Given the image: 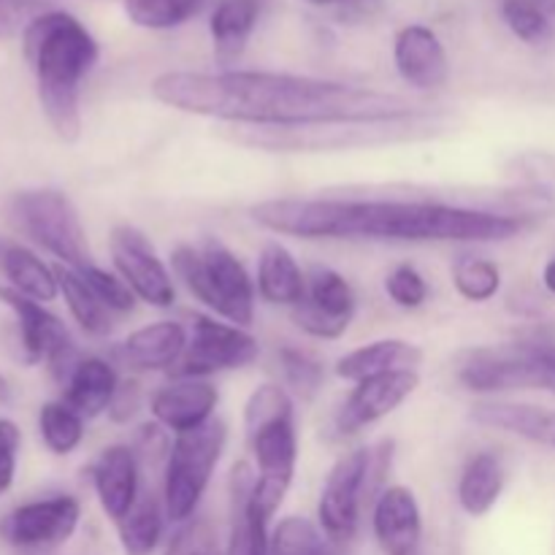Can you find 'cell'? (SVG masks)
<instances>
[{"label":"cell","instance_id":"obj_46","mask_svg":"<svg viewBox=\"0 0 555 555\" xmlns=\"http://www.w3.org/2000/svg\"><path fill=\"white\" fill-rule=\"evenodd\" d=\"M11 399H14V390H11L9 377H3V374H0V406L11 404Z\"/></svg>","mask_w":555,"mask_h":555},{"label":"cell","instance_id":"obj_5","mask_svg":"<svg viewBox=\"0 0 555 555\" xmlns=\"http://www.w3.org/2000/svg\"><path fill=\"white\" fill-rule=\"evenodd\" d=\"M171 271L206 309L242 328L253 325L258 287L220 238H204L201 247L179 244L171 253Z\"/></svg>","mask_w":555,"mask_h":555},{"label":"cell","instance_id":"obj_27","mask_svg":"<svg viewBox=\"0 0 555 555\" xmlns=\"http://www.w3.org/2000/svg\"><path fill=\"white\" fill-rule=\"evenodd\" d=\"M0 274L5 276L11 291L38 304L54 301L60 296L57 271L43 263L36 253L3 236H0Z\"/></svg>","mask_w":555,"mask_h":555},{"label":"cell","instance_id":"obj_33","mask_svg":"<svg viewBox=\"0 0 555 555\" xmlns=\"http://www.w3.org/2000/svg\"><path fill=\"white\" fill-rule=\"evenodd\" d=\"M453 285L461 298L472 304H488L502 291V269L499 263L477 255H461L453 266Z\"/></svg>","mask_w":555,"mask_h":555},{"label":"cell","instance_id":"obj_15","mask_svg":"<svg viewBox=\"0 0 555 555\" xmlns=\"http://www.w3.org/2000/svg\"><path fill=\"white\" fill-rule=\"evenodd\" d=\"M358 298L350 282L328 266H312L307 274V298L291 309L293 323L312 339H339L356 318Z\"/></svg>","mask_w":555,"mask_h":555},{"label":"cell","instance_id":"obj_24","mask_svg":"<svg viewBox=\"0 0 555 555\" xmlns=\"http://www.w3.org/2000/svg\"><path fill=\"white\" fill-rule=\"evenodd\" d=\"M472 421L482 428H496L526 442L555 450V412L534 404H513V401H482L469 412Z\"/></svg>","mask_w":555,"mask_h":555},{"label":"cell","instance_id":"obj_3","mask_svg":"<svg viewBox=\"0 0 555 555\" xmlns=\"http://www.w3.org/2000/svg\"><path fill=\"white\" fill-rule=\"evenodd\" d=\"M25 57L36 74L43 117L60 139L74 144L81 135V81L95 68L101 47L76 16L47 11L25 27Z\"/></svg>","mask_w":555,"mask_h":555},{"label":"cell","instance_id":"obj_35","mask_svg":"<svg viewBox=\"0 0 555 555\" xmlns=\"http://www.w3.org/2000/svg\"><path fill=\"white\" fill-rule=\"evenodd\" d=\"M269 555H328V540L312 520L287 515L271 531Z\"/></svg>","mask_w":555,"mask_h":555},{"label":"cell","instance_id":"obj_30","mask_svg":"<svg viewBox=\"0 0 555 555\" xmlns=\"http://www.w3.org/2000/svg\"><path fill=\"white\" fill-rule=\"evenodd\" d=\"M166 507L163 496H157L152 488L141 491L139 502L133 504L128 515L117 524L119 545L125 555H152L160 547L163 534H166Z\"/></svg>","mask_w":555,"mask_h":555},{"label":"cell","instance_id":"obj_25","mask_svg":"<svg viewBox=\"0 0 555 555\" xmlns=\"http://www.w3.org/2000/svg\"><path fill=\"white\" fill-rule=\"evenodd\" d=\"M423 361V350L404 339H377L350 350L336 361V377L345 383H363L369 377H379L401 369H417Z\"/></svg>","mask_w":555,"mask_h":555},{"label":"cell","instance_id":"obj_21","mask_svg":"<svg viewBox=\"0 0 555 555\" xmlns=\"http://www.w3.org/2000/svg\"><path fill=\"white\" fill-rule=\"evenodd\" d=\"M188 341V325L177 320H157L128 334V339L117 347V358L135 372H173L184 358Z\"/></svg>","mask_w":555,"mask_h":555},{"label":"cell","instance_id":"obj_23","mask_svg":"<svg viewBox=\"0 0 555 555\" xmlns=\"http://www.w3.org/2000/svg\"><path fill=\"white\" fill-rule=\"evenodd\" d=\"M119 374L106 358H79L74 372L63 383V401L85 421H95L112 410L114 396L119 390Z\"/></svg>","mask_w":555,"mask_h":555},{"label":"cell","instance_id":"obj_2","mask_svg":"<svg viewBox=\"0 0 555 555\" xmlns=\"http://www.w3.org/2000/svg\"><path fill=\"white\" fill-rule=\"evenodd\" d=\"M280 236L347 242H507L529 228L515 211L472 209L423 198H269L249 209Z\"/></svg>","mask_w":555,"mask_h":555},{"label":"cell","instance_id":"obj_19","mask_svg":"<svg viewBox=\"0 0 555 555\" xmlns=\"http://www.w3.org/2000/svg\"><path fill=\"white\" fill-rule=\"evenodd\" d=\"M393 63L412 90H442L450 79L448 49L428 25H406L396 33Z\"/></svg>","mask_w":555,"mask_h":555},{"label":"cell","instance_id":"obj_45","mask_svg":"<svg viewBox=\"0 0 555 555\" xmlns=\"http://www.w3.org/2000/svg\"><path fill=\"white\" fill-rule=\"evenodd\" d=\"M542 285H545V291L555 296V258H551L545 263V269H542Z\"/></svg>","mask_w":555,"mask_h":555},{"label":"cell","instance_id":"obj_40","mask_svg":"<svg viewBox=\"0 0 555 555\" xmlns=\"http://www.w3.org/2000/svg\"><path fill=\"white\" fill-rule=\"evenodd\" d=\"M385 293H388V298L396 307L412 312V309H421L423 304L428 301V293L431 291H428L426 276H423L415 266L401 263L396 266L388 274V280H385Z\"/></svg>","mask_w":555,"mask_h":555},{"label":"cell","instance_id":"obj_42","mask_svg":"<svg viewBox=\"0 0 555 555\" xmlns=\"http://www.w3.org/2000/svg\"><path fill=\"white\" fill-rule=\"evenodd\" d=\"M22 434L14 421L0 417V496L11 491L16 475V455H20Z\"/></svg>","mask_w":555,"mask_h":555},{"label":"cell","instance_id":"obj_22","mask_svg":"<svg viewBox=\"0 0 555 555\" xmlns=\"http://www.w3.org/2000/svg\"><path fill=\"white\" fill-rule=\"evenodd\" d=\"M258 472L247 461H238L231 469V537L225 555H269V520L255 509L253 491Z\"/></svg>","mask_w":555,"mask_h":555},{"label":"cell","instance_id":"obj_39","mask_svg":"<svg viewBox=\"0 0 555 555\" xmlns=\"http://www.w3.org/2000/svg\"><path fill=\"white\" fill-rule=\"evenodd\" d=\"M163 555H225L217 540V529L206 518L195 515L193 520L179 526Z\"/></svg>","mask_w":555,"mask_h":555},{"label":"cell","instance_id":"obj_12","mask_svg":"<svg viewBox=\"0 0 555 555\" xmlns=\"http://www.w3.org/2000/svg\"><path fill=\"white\" fill-rule=\"evenodd\" d=\"M0 304L14 312L25 361L49 363L54 379L63 385L65 379H68V374L74 372L76 363H79V356H76V347L68 328H65V325L60 323V318H54L43 304L11 291L9 285L0 287Z\"/></svg>","mask_w":555,"mask_h":555},{"label":"cell","instance_id":"obj_13","mask_svg":"<svg viewBox=\"0 0 555 555\" xmlns=\"http://www.w3.org/2000/svg\"><path fill=\"white\" fill-rule=\"evenodd\" d=\"M114 271L122 276L125 285L135 293V298L155 309H171L177 301L171 269L157 255L150 238L133 225H117L108 238Z\"/></svg>","mask_w":555,"mask_h":555},{"label":"cell","instance_id":"obj_37","mask_svg":"<svg viewBox=\"0 0 555 555\" xmlns=\"http://www.w3.org/2000/svg\"><path fill=\"white\" fill-rule=\"evenodd\" d=\"M502 20L529 47H547L555 36L551 14L534 0H504Z\"/></svg>","mask_w":555,"mask_h":555},{"label":"cell","instance_id":"obj_26","mask_svg":"<svg viewBox=\"0 0 555 555\" xmlns=\"http://www.w3.org/2000/svg\"><path fill=\"white\" fill-rule=\"evenodd\" d=\"M255 287L266 304L293 309L307 298V274L285 244L269 242L260 249Z\"/></svg>","mask_w":555,"mask_h":555},{"label":"cell","instance_id":"obj_32","mask_svg":"<svg viewBox=\"0 0 555 555\" xmlns=\"http://www.w3.org/2000/svg\"><path fill=\"white\" fill-rule=\"evenodd\" d=\"M38 431L49 453L70 455L85 442V417L65 401H47L38 412Z\"/></svg>","mask_w":555,"mask_h":555},{"label":"cell","instance_id":"obj_9","mask_svg":"<svg viewBox=\"0 0 555 555\" xmlns=\"http://www.w3.org/2000/svg\"><path fill=\"white\" fill-rule=\"evenodd\" d=\"M260 345L247 328L220 323L209 314H193L184 358L173 369L177 377L209 379L222 372H238L258 361Z\"/></svg>","mask_w":555,"mask_h":555},{"label":"cell","instance_id":"obj_47","mask_svg":"<svg viewBox=\"0 0 555 555\" xmlns=\"http://www.w3.org/2000/svg\"><path fill=\"white\" fill-rule=\"evenodd\" d=\"M312 5H345V3H366V0H307Z\"/></svg>","mask_w":555,"mask_h":555},{"label":"cell","instance_id":"obj_31","mask_svg":"<svg viewBox=\"0 0 555 555\" xmlns=\"http://www.w3.org/2000/svg\"><path fill=\"white\" fill-rule=\"evenodd\" d=\"M54 271H57L60 293H63L65 304H68V312L74 314L76 325L87 336H95V339L112 334L114 312L92 293V287L81 280L79 271L68 269V266H57Z\"/></svg>","mask_w":555,"mask_h":555},{"label":"cell","instance_id":"obj_7","mask_svg":"<svg viewBox=\"0 0 555 555\" xmlns=\"http://www.w3.org/2000/svg\"><path fill=\"white\" fill-rule=\"evenodd\" d=\"M9 211L16 231L54 255L63 266L81 271L95 263L79 211L63 190L43 188L16 193Z\"/></svg>","mask_w":555,"mask_h":555},{"label":"cell","instance_id":"obj_16","mask_svg":"<svg viewBox=\"0 0 555 555\" xmlns=\"http://www.w3.org/2000/svg\"><path fill=\"white\" fill-rule=\"evenodd\" d=\"M421 388V374L417 369H401V372L379 374L363 383H356L352 393L347 396L345 404L339 406L334 417V426L341 437L363 431L374 423L393 415L415 390Z\"/></svg>","mask_w":555,"mask_h":555},{"label":"cell","instance_id":"obj_36","mask_svg":"<svg viewBox=\"0 0 555 555\" xmlns=\"http://www.w3.org/2000/svg\"><path fill=\"white\" fill-rule=\"evenodd\" d=\"M276 358H280L285 388L293 390L296 396H301V399H314L325 383V369L323 363H320V358L293 345H282Z\"/></svg>","mask_w":555,"mask_h":555},{"label":"cell","instance_id":"obj_8","mask_svg":"<svg viewBox=\"0 0 555 555\" xmlns=\"http://www.w3.org/2000/svg\"><path fill=\"white\" fill-rule=\"evenodd\" d=\"M249 453L255 459L258 482L253 491V504L271 524L276 509L285 502L298 466V428L296 412L282 415L263 426L247 428Z\"/></svg>","mask_w":555,"mask_h":555},{"label":"cell","instance_id":"obj_17","mask_svg":"<svg viewBox=\"0 0 555 555\" xmlns=\"http://www.w3.org/2000/svg\"><path fill=\"white\" fill-rule=\"evenodd\" d=\"M217 404H220V390L209 379L177 377L152 393L150 412L157 426L177 437V434L198 431L215 421Z\"/></svg>","mask_w":555,"mask_h":555},{"label":"cell","instance_id":"obj_43","mask_svg":"<svg viewBox=\"0 0 555 555\" xmlns=\"http://www.w3.org/2000/svg\"><path fill=\"white\" fill-rule=\"evenodd\" d=\"M139 401H141L139 383H135V379H122V383H119L117 396H114V404L112 410H108V415H112V421L117 423H128L130 417L139 412Z\"/></svg>","mask_w":555,"mask_h":555},{"label":"cell","instance_id":"obj_44","mask_svg":"<svg viewBox=\"0 0 555 555\" xmlns=\"http://www.w3.org/2000/svg\"><path fill=\"white\" fill-rule=\"evenodd\" d=\"M540 390L555 396V345H542L540 350Z\"/></svg>","mask_w":555,"mask_h":555},{"label":"cell","instance_id":"obj_41","mask_svg":"<svg viewBox=\"0 0 555 555\" xmlns=\"http://www.w3.org/2000/svg\"><path fill=\"white\" fill-rule=\"evenodd\" d=\"M509 171L518 182H524L526 188L542 190V193H555V152H542L531 150L524 155L513 157L509 163Z\"/></svg>","mask_w":555,"mask_h":555},{"label":"cell","instance_id":"obj_14","mask_svg":"<svg viewBox=\"0 0 555 555\" xmlns=\"http://www.w3.org/2000/svg\"><path fill=\"white\" fill-rule=\"evenodd\" d=\"M79 520V499L60 493L11 509L0 520V540L16 551H54L74 537Z\"/></svg>","mask_w":555,"mask_h":555},{"label":"cell","instance_id":"obj_38","mask_svg":"<svg viewBox=\"0 0 555 555\" xmlns=\"http://www.w3.org/2000/svg\"><path fill=\"white\" fill-rule=\"evenodd\" d=\"M79 274L81 280L92 287V293H95L114 314H128L135 309V301H139V298H135V293L125 285L119 274H112V271L101 269L98 263L87 266Z\"/></svg>","mask_w":555,"mask_h":555},{"label":"cell","instance_id":"obj_18","mask_svg":"<svg viewBox=\"0 0 555 555\" xmlns=\"http://www.w3.org/2000/svg\"><path fill=\"white\" fill-rule=\"evenodd\" d=\"M372 531L385 555H417L423 542V513L406 486H385L374 499Z\"/></svg>","mask_w":555,"mask_h":555},{"label":"cell","instance_id":"obj_29","mask_svg":"<svg viewBox=\"0 0 555 555\" xmlns=\"http://www.w3.org/2000/svg\"><path fill=\"white\" fill-rule=\"evenodd\" d=\"M260 16V0H217L209 20L211 47L220 65L236 63L253 38Z\"/></svg>","mask_w":555,"mask_h":555},{"label":"cell","instance_id":"obj_10","mask_svg":"<svg viewBox=\"0 0 555 555\" xmlns=\"http://www.w3.org/2000/svg\"><path fill=\"white\" fill-rule=\"evenodd\" d=\"M369 469L372 448H358L341 455L325 477L318 502V526L334 545H347L358 534L363 499L369 496Z\"/></svg>","mask_w":555,"mask_h":555},{"label":"cell","instance_id":"obj_4","mask_svg":"<svg viewBox=\"0 0 555 555\" xmlns=\"http://www.w3.org/2000/svg\"><path fill=\"white\" fill-rule=\"evenodd\" d=\"M450 125L439 108H426L417 117L388 119V122H341L314 128H236L231 141L266 152H336L369 150V146L423 141L442 133Z\"/></svg>","mask_w":555,"mask_h":555},{"label":"cell","instance_id":"obj_28","mask_svg":"<svg viewBox=\"0 0 555 555\" xmlns=\"http://www.w3.org/2000/svg\"><path fill=\"white\" fill-rule=\"evenodd\" d=\"M507 482L504 461L493 450H480L466 461L459 480V504L469 518H482L496 507Z\"/></svg>","mask_w":555,"mask_h":555},{"label":"cell","instance_id":"obj_34","mask_svg":"<svg viewBox=\"0 0 555 555\" xmlns=\"http://www.w3.org/2000/svg\"><path fill=\"white\" fill-rule=\"evenodd\" d=\"M206 0H122L125 14L144 30H173L193 20Z\"/></svg>","mask_w":555,"mask_h":555},{"label":"cell","instance_id":"obj_20","mask_svg":"<svg viewBox=\"0 0 555 555\" xmlns=\"http://www.w3.org/2000/svg\"><path fill=\"white\" fill-rule=\"evenodd\" d=\"M90 475L98 504L106 513V518L117 526L141 496V464L133 448L112 444V448L101 450Z\"/></svg>","mask_w":555,"mask_h":555},{"label":"cell","instance_id":"obj_11","mask_svg":"<svg viewBox=\"0 0 555 555\" xmlns=\"http://www.w3.org/2000/svg\"><path fill=\"white\" fill-rule=\"evenodd\" d=\"M542 341L477 347L459 363V383L472 393L540 390Z\"/></svg>","mask_w":555,"mask_h":555},{"label":"cell","instance_id":"obj_1","mask_svg":"<svg viewBox=\"0 0 555 555\" xmlns=\"http://www.w3.org/2000/svg\"><path fill=\"white\" fill-rule=\"evenodd\" d=\"M163 106L247 128H314L417 117L428 106L396 92L274 70H168L152 81Z\"/></svg>","mask_w":555,"mask_h":555},{"label":"cell","instance_id":"obj_6","mask_svg":"<svg viewBox=\"0 0 555 555\" xmlns=\"http://www.w3.org/2000/svg\"><path fill=\"white\" fill-rule=\"evenodd\" d=\"M228 426L222 421L206 423L198 431L177 434L163 466V507L168 524H188L195 518L201 499L209 491L211 475L225 453Z\"/></svg>","mask_w":555,"mask_h":555}]
</instances>
